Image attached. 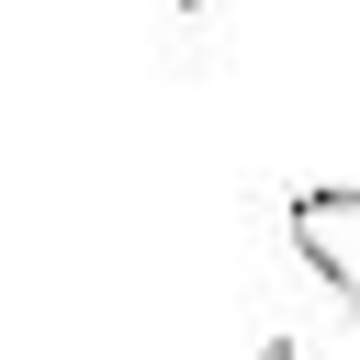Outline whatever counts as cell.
I'll list each match as a JSON object with an SVG mask.
<instances>
[{"instance_id":"obj_1","label":"cell","mask_w":360,"mask_h":360,"mask_svg":"<svg viewBox=\"0 0 360 360\" xmlns=\"http://www.w3.org/2000/svg\"><path fill=\"white\" fill-rule=\"evenodd\" d=\"M281 225H292L304 281L360 326V191H292V202H281Z\"/></svg>"},{"instance_id":"obj_2","label":"cell","mask_w":360,"mask_h":360,"mask_svg":"<svg viewBox=\"0 0 360 360\" xmlns=\"http://www.w3.org/2000/svg\"><path fill=\"white\" fill-rule=\"evenodd\" d=\"M169 22H158V45H169V68L180 79H202L214 68V45H225V0H158Z\"/></svg>"},{"instance_id":"obj_3","label":"cell","mask_w":360,"mask_h":360,"mask_svg":"<svg viewBox=\"0 0 360 360\" xmlns=\"http://www.w3.org/2000/svg\"><path fill=\"white\" fill-rule=\"evenodd\" d=\"M248 360H304V349H292V338H270V349H248Z\"/></svg>"}]
</instances>
